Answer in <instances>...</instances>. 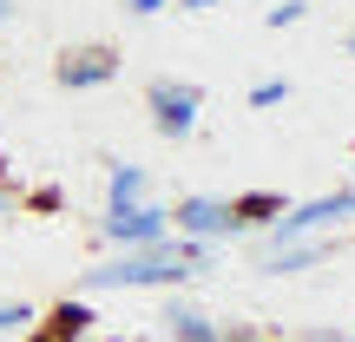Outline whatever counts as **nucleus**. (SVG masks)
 <instances>
[{"label": "nucleus", "mask_w": 355, "mask_h": 342, "mask_svg": "<svg viewBox=\"0 0 355 342\" xmlns=\"http://www.w3.org/2000/svg\"><path fill=\"white\" fill-rule=\"evenodd\" d=\"M303 13H309L303 0H283V7H270V13H263V26H270V33H283V26H296Z\"/></svg>", "instance_id": "13"}, {"label": "nucleus", "mask_w": 355, "mask_h": 342, "mask_svg": "<svg viewBox=\"0 0 355 342\" xmlns=\"http://www.w3.org/2000/svg\"><path fill=\"white\" fill-rule=\"evenodd\" d=\"M99 237L119 243V250H152V243L171 237V211H165V204H125V211H105L99 217Z\"/></svg>", "instance_id": "4"}, {"label": "nucleus", "mask_w": 355, "mask_h": 342, "mask_svg": "<svg viewBox=\"0 0 355 342\" xmlns=\"http://www.w3.org/2000/svg\"><path fill=\"white\" fill-rule=\"evenodd\" d=\"M125 13H139V20H152V13H165V0H125Z\"/></svg>", "instance_id": "17"}, {"label": "nucleus", "mask_w": 355, "mask_h": 342, "mask_svg": "<svg viewBox=\"0 0 355 342\" xmlns=\"http://www.w3.org/2000/svg\"><path fill=\"white\" fill-rule=\"evenodd\" d=\"M0 330H33V309H26V303H0Z\"/></svg>", "instance_id": "15"}, {"label": "nucleus", "mask_w": 355, "mask_h": 342, "mask_svg": "<svg viewBox=\"0 0 355 342\" xmlns=\"http://www.w3.org/2000/svg\"><path fill=\"white\" fill-rule=\"evenodd\" d=\"M171 224H178V237H191V243H217V237H237V217H230V198H178L171 204Z\"/></svg>", "instance_id": "5"}, {"label": "nucleus", "mask_w": 355, "mask_h": 342, "mask_svg": "<svg viewBox=\"0 0 355 342\" xmlns=\"http://www.w3.org/2000/svg\"><path fill=\"white\" fill-rule=\"evenodd\" d=\"M53 79H60L66 92H92V86H112V79H119V53H112V46H73V53H60Z\"/></svg>", "instance_id": "6"}, {"label": "nucleus", "mask_w": 355, "mask_h": 342, "mask_svg": "<svg viewBox=\"0 0 355 342\" xmlns=\"http://www.w3.org/2000/svg\"><path fill=\"white\" fill-rule=\"evenodd\" d=\"M92 323H99V316H92L86 296H66V303H53L46 316L26 330V342H86V336H92Z\"/></svg>", "instance_id": "7"}, {"label": "nucleus", "mask_w": 355, "mask_h": 342, "mask_svg": "<svg viewBox=\"0 0 355 342\" xmlns=\"http://www.w3.org/2000/svg\"><path fill=\"white\" fill-rule=\"evenodd\" d=\"M125 204H145V171L139 165H112L105 171V211H125Z\"/></svg>", "instance_id": "11"}, {"label": "nucleus", "mask_w": 355, "mask_h": 342, "mask_svg": "<svg viewBox=\"0 0 355 342\" xmlns=\"http://www.w3.org/2000/svg\"><path fill=\"white\" fill-rule=\"evenodd\" d=\"M283 211H290V204H283L277 191H243V198H230V217H237L243 230H270Z\"/></svg>", "instance_id": "10"}, {"label": "nucleus", "mask_w": 355, "mask_h": 342, "mask_svg": "<svg viewBox=\"0 0 355 342\" xmlns=\"http://www.w3.org/2000/svg\"><path fill=\"white\" fill-rule=\"evenodd\" d=\"M26 211H40V217L66 211V191H60V185H40V191H26Z\"/></svg>", "instance_id": "12"}, {"label": "nucleus", "mask_w": 355, "mask_h": 342, "mask_svg": "<svg viewBox=\"0 0 355 342\" xmlns=\"http://www.w3.org/2000/svg\"><path fill=\"white\" fill-rule=\"evenodd\" d=\"M7 20H13V0H0V26H7Z\"/></svg>", "instance_id": "20"}, {"label": "nucleus", "mask_w": 355, "mask_h": 342, "mask_svg": "<svg viewBox=\"0 0 355 342\" xmlns=\"http://www.w3.org/2000/svg\"><path fill=\"white\" fill-rule=\"evenodd\" d=\"M336 224H355V191H329V198H309V204H290V211L277 217V224L263 230L270 243H303L316 237V230H336Z\"/></svg>", "instance_id": "2"}, {"label": "nucleus", "mask_w": 355, "mask_h": 342, "mask_svg": "<svg viewBox=\"0 0 355 342\" xmlns=\"http://www.w3.org/2000/svg\"><path fill=\"white\" fill-rule=\"evenodd\" d=\"M343 46H349V53H355V33H349V40H343Z\"/></svg>", "instance_id": "22"}, {"label": "nucleus", "mask_w": 355, "mask_h": 342, "mask_svg": "<svg viewBox=\"0 0 355 342\" xmlns=\"http://www.w3.org/2000/svg\"><path fill=\"white\" fill-rule=\"evenodd\" d=\"M158 323H165L171 342H224V330H217L198 303H165V316H158Z\"/></svg>", "instance_id": "8"}, {"label": "nucleus", "mask_w": 355, "mask_h": 342, "mask_svg": "<svg viewBox=\"0 0 355 342\" xmlns=\"http://www.w3.org/2000/svg\"><path fill=\"white\" fill-rule=\"evenodd\" d=\"M7 204H13V191H7V178H0V217H7Z\"/></svg>", "instance_id": "19"}, {"label": "nucleus", "mask_w": 355, "mask_h": 342, "mask_svg": "<svg viewBox=\"0 0 355 342\" xmlns=\"http://www.w3.org/2000/svg\"><path fill=\"white\" fill-rule=\"evenodd\" d=\"M145 105H152L158 139H191V132H198L204 86H191V79H152V86H145Z\"/></svg>", "instance_id": "3"}, {"label": "nucleus", "mask_w": 355, "mask_h": 342, "mask_svg": "<svg viewBox=\"0 0 355 342\" xmlns=\"http://www.w3.org/2000/svg\"><path fill=\"white\" fill-rule=\"evenodd\" d=\"M290 99V79H257L250 86V105H283Z\"/></svg>", "instance_id": "14"}, {"label": "nucleus", "mask_w": 355, "mask_h": 342, "mask_svg": "<svg viewBox=\"0 0 355 342\" xmlns=\"http://www.w3.org/2000/svg\"><path fill=\"white\" fill-rule=\"evenodd\" d=\"M322 342H355V336H343V330H329V336H322Z\"/></svg>", "instance_id": "21"}, {"label": "nucleus", "mask_w": 355, "mask_h": 342, "mask_svg": "<svg viewBox=\"0 0 355 342\" xmlns=\"http://www.w3.org/2000/svg\"><path fill=\"white\" fill-rule=\"evenodd\" d=\"M224 342H270V336H257L250 323H230V330H224Z\"/></svg>", "instance_id": "16"}, {"label": "nucleus", "mask_w": 355, "mask_h": 342, "mask_svg": "<svg viewBox=\"0 0 355 342\" xmlns=\"http://www.w3.org/2000/svg\"><path fill=\"white\" fill-rule=\"evenodd\" d=\"M204 257H211V243H191V237H165L152 243V250H119L105 257V264L79 270V296H99V290H178L184 277H198Z\"/></svg>", "instance_id": "1"}, {"label": "nucleus", "mask_w": 355, "mask_h": 342, "mask_svg": "<svg viewBox=\"0 0 355 342\" xmlns=\"http://www.w3.org/2000/svg\"><path fill=\"white\" fill-rule=\"evenodd\" d=\"M178 7H184V13H211L217 0H178Z\"/></svg>", "instance_id": "18"}, {"label": "nucleus", "mask_w": 355, "mask_h": 342, "mask_svg": "<svg viewBox=\"0 0 355 342\" xmlns=\"http://www.w3.org/2000/svg\"><path fill=\"white\" fill-rule=\"evenodd\" d=\"M322 257H329V243H322V237H303V243H283V250H270L257 270H263V277H296V270L322 264Z\"/></svg>", "instance_id": "9"}]
</instances>
